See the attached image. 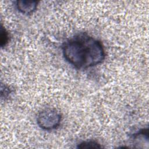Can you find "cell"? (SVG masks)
Here are the masks:
<instances>
[{
  "label": "cell",
  "mask_w": 149,
  "mask_h": 149,
  "mask_svg": "<svg viewBox=\"0 0 149 149\" xmlns=\"http://www.w3.org/2000/svg\"><path fill=\"white\" fill-rule=\"evenodd\" d=\"M65 60L77 69H87L103 62L105 52L98 40L86 33L77 34L67 40L62 46Z\"/></svg>",
  "instance_id": "cell-1"
},
{
  "label": "cell",
  "mask_w": 149,
  "mask_h": 149,
  "mask_svg": "<svg viewBox=\"0 0 149 149\" xmlns=\"http://www.w3.org/2000/svg\"><path fill=\"white\" fill-rule=\"evenodd\" d=\"M62 120L61 113L54 108H45L41 111L37 116L38 126L45 130H52L58 127Z\"/></svg>",
  "instance_id": "cell-2"
},
{
  "label": "cell",
  "mask_w": 149,
  "mask_h": 149,
  "mask_svg": "<svg viewBox=\"0 0 149 149\" xmlns=\"http://www.w3.org/2000/svg\"><path fill=\"white\" fill-rule=\"evenodd\" d=\"M133 144L136 147L139 146L138 148H141V145H143V148H146L144 145L148 147V128H143L139 130L136 133L132 136Z\"/></svg>",
  "instance_id": "cell-3"
},
{
  "label": "cell",
  "mask_w": 149,
  "mask_h": 149,
  "mask_svg": "<svg viewBox=\"0 0 149 149\" xmlns=\"http://www.w3.org/2000/svg\"><path fill=\"white\" fill-rule=\"evenodd\" d=\"M38 2L36 1H17L15 5L20 13L28 15L33 13L36 10Z\"/></svg>",
  "instance_id": "cell-4"
},
{
  "label": "cell",
  "mask_w": 149,
  "mask_h": 149,
  "mask_svg": "<svg viewBox=\"0 0 149 149\" xmlns=\"http://www.w3.org/2000/svg\"><path fill=\"white\" fill-rule=\"evenodd\" d=\"M102 147L100 146V144L93 140H88V141H84L82 143H80L77 148H101Z\"/></svg>",
  "instance_id": "cell-5"
},
{
  "label": "cell",
  "mask_w": 149,
  "mask_h": 149,
  "mask_svg": "<svg viewBox=\"0 0 149 149\" xmlns=\"http://www.w3.org/2000/svg\"><path fill=\"white\" fill-rule=\"evenodd\" d=\"M9 40L8 33L3 26L1 27V45L2 47L5 46Z\"/></svg>",
  "instance_id": "cell-6"
}]
</instances>
